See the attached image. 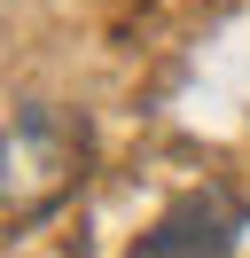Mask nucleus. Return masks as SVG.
Returning a JSON list of instances; mask_svg holds the SVG:
<instances>
[{
  "mask_svg": "<svg viewBox=\"0 0 250 258\" xmlns=\"http://www.w3.org/2000/svg\"><path fill=\"white\" fill-rule=\"evenodd\" d=\"M86 157V125L62 110H24L16 125H0V211L31 219V211L62 204Z\"/></svg>",
  "mask_w": 250,
  "mask_h": 258,
  "instance_id": "f257e3e1",
  "label": "nucleus"
},
{
  "mask_svg": "<svg viewBox=\"0 0 250 258\" xmlns=\"http://www.w3.org/2000/svg\"><path fill=\"white\" fill-rule=\"evenodd\" d=\"M242 227H250L242 196H234L227 180H203V188H188L180 204L133 242V258H227Z\"/></svg>",
  "mask_w": 250,
  "mask_h": 258,
  "instance_id": "f03ea898",
  "label": "nucleus"
}]
</instances>
